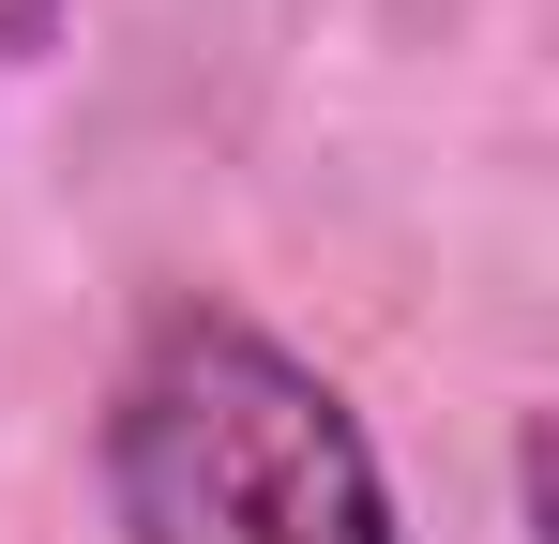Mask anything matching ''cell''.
I'll use <instances>...</instances> for the list:
<instances>
[{
	"instance_id": "obj_1",
	"label": "cell",
	"mask_w": 559,
	"mask_h": 544,
	"mask_svg": "<svg viewBox=\"0 0 559 544\" xmlns=\"http://www.w3.org/2000/svg\"><path fill=\"white\" fill-rule=\"evenodd\" d=\"M92 484L121 544H408V499L348 378L227 287H167L121 333Z\"/></svg>"
},
{
	"instance_id": "obj_3",
	"label": "cell",
	"mask_w": 559,
	"mask_h": 544,
	"mask_svg": "<svg viewBox=\"0 0 559 544\" xmlns=\"http://www.w3.org/2000/svg\"><path fill=\"white\" fill-rule=\"evenodd\" d=\"M61 31H76V0H0V76H31Z\"/></svg>"
},
{
	"instance_id": "obj_2",
	"label": "cell",
	"mask_w": 559,
	"mask_h": 544,
	"mask_svg": "<svg viewBox=\"0 0 559 544\" xmlns=\"http://www.w3.org/2000/svg\"><path fill=\"white\" fill-rule=\"evenodd\" d=\"M514 544H559V499H545V409L514 424Z\"/></svg>"
}]
</instances>
